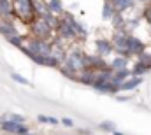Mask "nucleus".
Segmentation results:
<instances>
[{"mask_svg": "<svg viewBox=\"0 0 151 135\" xmlns=\"http://www.w3.org/2000/svg\"><path fill=\"white\" fill-rule=\"evenodd\" d=\"M12 4V14L18 16L23 23H32L37 14H35V9H34V0H11Z\"/></svg>", "mask_w": 151, "mask_h": 135, "instance_id": "nucleus-1", "label": "nucleus"}, {"mask_svg": "<svg viewBox=\"0 0 151 135\" xmlns=\"http://www.w3.org/2000/svg\"><path fill=\"white\" fill-rule=\"evenodd\" d=\"M63 65H67V67L70 68L72 72H81L83 68H84V55L81 53V51H72L69 56H65V60H63Z\"/></svg>", "mask_w": 151, "mask_h": 135, "instance_id": "nucleus-2", "label": "nucleus"}, {"mask_svg": "<svg viewBox=\"0 0 151 135\" xmlns=\"http://www.w3.org/2000/svg\"><path fill=\"white\" fill-rule=\"evenodd\" d=\"M32 32H34V37H37V39H47L49 35H51V32H53V28L42 19V18H35L32 23Z\"/></svg>", "mask_w": 151, "mask_h": 135, "instance_id": "nucleus-3", "label": "nucleus"}, {"mask_svg": "<svg viewBox=\"0 0 151 135\" xmlns=\"http://www.w3.org/2000/svg\"><path fill=\"white\" fill-rule=\"evenodd\" d=\"M127 51L132 56H139V55H142L146 51V46H144L142 40H139L137 37L128 34V37H127Z\"/></svg>", "mask_w": 151, "mask_h": 135, "instance_id": "nucleus-4", "label": "nucleus"}, {"mask_svg": "<svg viewBox=\"0 0 151 135\" xmlns=\"http://www.w3.org/2000/svg\"><path fill=\"white\" fill-rule=\"evenodd\" d=\"M2 130L4 132H9V134H19V135H27L28 134V128L23 126L21 123H14V121H2Z\"/></svg>", "mask_w": 151, "mask_h": 135, "instance_id": "nucleus-5", "label": "nucleus"}, {"mask_svg": "<svg viewBox=\"0 0 151 135\" xmlns=\"http://www.w3.org/2000/svg\"><path fill=\"white\" fill-rule=\"evenodd\" d=\"M0 34L5 35V37H9V35H14V34H19L18 30H16V27H14V23L9 19V18H0Z\"/></svg>", "mask_w": 151, "mask_h": 135, "instance_id": "nucleus-6", "label": "nucleus"}, {"mask_svg": "<svg viewBox=\"0 0 151 135\" xmlns=\"http://www.w3.org/2000/svg\"><path fill=\"white\" fill-rule=\"evenodd\" d=\"M77 81H81L83 84H93L95 83V70L93 68H83L81 72H77Z\"/></svg>", "mask_w": 151, "mask_h": 135, "instance_id": "nucleus-7", "label": "nucleus"}, {"mask_svg": "<svg viewBox=\"0 0 151 135\" xmlns=\"http://www.w3.org/2000/svg\"><path fill=\"white\" fill-rule=\"evenodd\" d=\"M93 86L99 90V91H104V93H116L119 91V84H114L113 81H104V83H93Z\"/></svg>", "mask_w": 151, "mask_h": 135, "instance_id": "nucleus-8", "label": "nucleus"}, {"mask_svg": "<svg viewBox=\"0 0 151 135\" xmlns=\"http://www.w3.org/2000/svg\"><path fill=\"white\" fill-rule=\"evenodd\" d=\"M132 75V72L128 70V68H119V70H114L113 72V77H111V81H113L114 84H121L125 79H128Z\"/></svg>", "mask_w": 151, "mask_h": 135, "instance_id": "nucleus-9", "label": "nucleus"}, {"mask_svg": "<svg viewBox=\"0 0 151 135\" xmlns=\"http://www.w3.org/2000/svg\"><path fill=\"white\" fill-rule=\"evenodd\" d=\"M97 51H99V56H102V58L107 56V55L113 51V42H109V40H106V39H104V40L100 39V40L97 42Z\"/></svg>", "mask_w": 151, "mask_h": 135, "instance_id": "nucleus-10", "label": "nucleus"}, {"mask_svg": "<svg viewBox=\"0 0 151 135\" xmlns=\"http://www.w3.org/2000/svg\"><path fill=\"white\" fill-rule=\"evenodd\" d=\"M142 83V79L141 77H137V75H134L132 79H125L121 84H119V90H134L135 86H139Z\"/></svg>", "mask_w": 151, "mask_h": 135, "instance_id": "nucleus-11", "label": "nucleus"}, {"mask_svg": "<svg viewBox=\"0 0 151 135\" xmlns=\"http://www.w3.org/2000/svg\"><path fill=\"white\" fill-rule=\"evenodd\" d=\"M114 12H116L114 4L111 0H106V2H104V7H102V18H104V19H111L114 16Z\"/></svg>", "mask_w": 151, "mask_h": 135, "instance_id": "nucleus-12", "label": "nucleus"}, {"mask_svg": "<svg viewBox=\"0 0 151 135\" xmlns=\"http://www.w3.org/2000/svg\"><path fill=\"white\" fill-rule=\"evenodd\" d=\"M47 4V11L49 12H53V14H62L63 12V4H62V0H49V2H46Z\"/></svg>", "mask_w": 151, "mask_h": 135, "instance_id": "nucleus-13", "label": "nucleus"}, {"mask_svg": "<svg viewBox=\"0 0 151 135\" xmlns=\"http://www.w3.org/2000/svg\"><path fill=\"white\" fill-rule=\"evenodd\" d=\"M39 18H42V19H44L51 28H56V27H58V23H60V19H58L53 12H49V11H47V12H44V14H42V16H39Z\"/></svg>", "mask_w": 151, "mask_h": 135, "instance_id": "nucleus-14", "label": "nucleus"}, {"mask_svg": "<svg viewBox=\"0 0 151 135\" xmlns=\"http://www.w3.org/2000/svg\"><path fill=\"white\" fill-rule=\"evenodd\" d=\"M113 4L116 7V12H123L130 7H134V0H114Z\"/></svg>", "mask_w": 151, "mask_h": 135, "instance_id": "nucleus-15", "label": "nucleus"}, {"mask_svg": "<svg viewBox=\"0 0 151 135\" xmlns=\"http://www.w3.org/2000/svg\"><path fill=\"white\" fill-rule=\"evenodd\" d=\"M12 14V4L11 0H0V18Z\"/></svg>", "mask_w": 151, "mask_h": 135, "instance_id": "nucleus-16", "label": "nucleus"}, {"mask_svg": "<svg viewBox=\"0 0 151 135\" xmlns=\"http://www.w3.org/2000/svg\"><path fill=\"white\" fill-rule=\"evenodd\" d=\"M127 65H128L127 56H116L113 60V63H111V68L113 70H119V68H127Z\"/></svg>", "mask_w": 151, "mask_h": 135, "instance_id": "nucleus-17", "label": "nucleus"}, {"mask_svg": "<svg viewBox=\"0 0 151 135\" xmlns=\"http://www.w3.org/2000/svg\"><path fill=\"white\" fill-rule=\"evenodd\" d=\"M113 19V25L116 30H123V25H125V18H123V14L121 12H114V16L111 18Z\"/></svg>", "mask_w": 151, "mask_h": 135, "instance_id": "nucleus-18", "label": "nucleus"}, {"mask_svg": "<svg viewBox=\"0 0 151 135\" xmlns=\"http://www.w3.org/2000/svg\"><path fill=\"white\" fill-rule=\"evenodd\" d=\"M148 72V68L144 67L141 62H137L135 65H134V68H132V75H137V77H141L142 74H146Z\"/></svg>", "mask_w": 151, "mask_h": 135, "instance_id": "nucleus-19", "label": "nucleus"}, {"mask_svg": "<svg viewBox=\"0 0 151 135\" xmlns=\"http://www.w3.org/2000/svg\"><path fill=\"white\" fill-rule=\"evenodd\" d=\"M7 40H9V42H12L14 46H18V47H19V46L23 44V40H25V39H23L19 34H14V35H9V37H7Z\"/></svg>", "mask_w": 151, "mask_h": 135, "instance_id": "nucleus-20", "label": "nucleus"}, {"mask_svg": "<svg viewBox=\"0 0 151 135\" xmlns=\"http://www.w3.org/2000/svg\"><path fill=\"white\" fill-rule=\"evenodd\" d=\"M12 79H14V81H18L19 84L30 86V81H28V79H25V77H21V75H18V74H12Z\"/></svg>", "mask_w": 151, "mask_h": 135, "instance_id": "nucleus-21", "label": "nucleus"}, {"mask_svg": "<svg viewBox=\"0 0 151 135\" xmlns=\"http://www.w3.org/2000/svg\"><path fill=\"white\" fill-rule=\"evenodd\" d=\"M144 18H146V21L151 25V2L146 5V9H144Z\"/></svg>", "mask_w": 151, "mask_h": 135, "instance_id": "nucleus-22", "label": "nucleus"}, {"mask_svg": "<svg viewBox=\"0 0 151 135\" xmlns=\"http://www.w3.org/2000/svg\"><path fill=\"white\" fill-rule=\"evenodd\" d=\"M39 121H42V123H53V125L58 123V119H55V118H46V116H39Z\"/></svg>", "mask_w": 151, "mask_h": 135, "instance_id": "nucleus-23", "label": "nucleus"}, {"mask_svg": "<svg viewBox=\"0 0 151 135\" xmlns=\"http://www.w3.org/2000/svg\"><path fill=\"white\" fill-rule=\"evenodd\" d=\"M9 121H14V123H23V116H18V114H11V119Z\"/></svg>", "mask_w": 151, "mask_h": 135, "instance_id": "nucleus-24", "label": "nucleus"}, {"mask_svg": "<svg viewBox=\"0 0 151 135\" xmlns=\"http://www.w3.org/2000/svg\"><path fill=\"white\" fill-rule=\"evenodd\" d=\"M100 126H102V128H109V130H114V125H113V123H102Z\"/></svg>", "mask_w": 151, "mask_h": 135, "instance_id": "nucleus-25", "label": "nucleus"}, {"mask_svg": "<svg viewBox=\"0 0 151 135\" xmlns=\"http://www.w3.org/2000/svg\"><path fill=\"white\" fill-rule=\"evenodd\" d=\"M62 123H63V125H67V126H72V125H74V123H72V119H67V118H65V119H62Z\"/></svg>", "mask_w": 151, "mask_h": 135, "instance_id": "nucleus-26", "label": "nucleus"}, {"mask_svg": "<svg viewBox=\"0 0 151 135\" xmlns=\"http://www.w3.org/2000/svg\"><path fill=\"white\" fill-rule=\"evenodd\" d=\"M134 2H141V4H150L151 0H134Z\"/></svg>", "mask_w": 151, "mask_h": 135, "instance_id": "nucleus-27", "label": "nucleus"}]
</instances>
